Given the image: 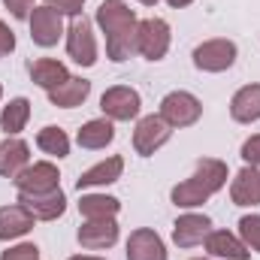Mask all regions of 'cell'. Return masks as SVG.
<instances>
[{
    "mask_svg": "<svg viewBox=\"0 0 260 260\" xmlns=\"http://www.w3.org/2000/svg\"><path fill=\"white\" fill-rule=\"evenodd\" d=\"M79 242H82V248H88V251L112 248V245L118 242V224H115V218L88 221L85 227H79Z\"/></svg>",
    "mask_w": 260,
    "mask_h": 260,
    "instance_id": "12",
    "label": "cell"
},
{
    "mask_svg": "<svg viewBox=\"0 0 260 260\" xmlns=\"http://www.w3.org/2000/svg\"><path fill=\"white\" fill-rule=\"evenodd\" d=\"M67 55L82 67L97 64V43H94V34H91V21L85 15L76 18L67 30Z\"/></svg>",
    "mask_w": 260,
    "mask_h": 260,
    "instance_id": "7",
    "label": "cell"
},
{
    "mask_svg": "<svg viewBox=\"0 0 260 260\" xmlns=\"http://www.w3.org/2000/svg\"><path fill=\"white\" fill-rule=\"evenodd\" d=\"M136 52L148 61H160L170 52V24L164 18H145L136 27Z\"/></svg>",
    "mask_w": 260,
    "mask_h": 260,
    "instance_id": "4",
    "label": "cell"
},
{
    "mask_svg": "<svg viewBox=\"0 0 260 260\" xmlns=\"http://www.w3.org/2000/svg\"><path fill=\"white\" fill-rule=\"evenodd\" d=\"M127 260H167V248L160 236L148 227L133 230L127 239Z\"/></svg>",
    "mask_w": 260,
    "mask_h": 260,
    "instance_id": "14",
    "label": "cell"
},
{
    "mask_svg": "<svg viewBox=\"0 0 260 260\" xmlns=\"http://www.w3.org/2000/svg\"><path fill=\"white\" fill-rule=\"evenodd\" d=\"M170 136H173V127L160 115H145V118H139V124L133 130V148H136V154L151 157L160 145L170 142Z\"/></svg>",
    "mask_w": 260,
    "mask_h": 260,
    "instance_id": "6",
    "label": "cell"
},
{
    "mask_svg": "<svg viewBox=\"0 0 260 260\" xmlns=\"http://www.w3.org/2000/svg\"><path fill=\"white\" fill-rule=\"evenodd\" d=\"M97 24L106 34V52L112 61H127L136 52V12L121 0H103L97 9Z\"/></svg>",
    "mask_w": 260,
    "mask_h": 260,
    "instance_id": "1",
    "label": "cell"
},
{
    "mask_svg": "<svg viewBox=\"0 0 260 260\" xmlns=\"http://www.w3.org/2000/svg\"><path fill=\"white\" fill-rule=\"evenodd\" d=\"M70 260H103V257H88V254H79V257H70Z\"/></svg>",
    "mask_w": 260,
    "mask_h": 260,
    "instance_id": "34",
    "label": "cell"
},
{
    "mask_svg": "<svg viewBox=\"0 0 260 260\" xmlns=\"http://www.w3.org/2000/svg\"><path fill=\"white\" fill-rule=\"evenodd\" d=\"M18 203L37 218V221H55L61 218L67 209V197L61 188L55 191H46V194H18Z\"/></svg>",
    "mask_w": 260,
    "mask_h": 260,
    "instance_id": "11",
    "label": "cell"
},
{
    "mask_svg": "<svg viewBox=\"0 0 260 260\" xmlns=\"http://www.w3.org/2000/svg\"><path fill=\"white\" fill-rule=\"evenodd\" d=\"M27 118H30V103H27L24 97H15V100H9V106L0 112V127H3L6 136H15V133L24 130Z\"/></svg>",
    "mask_w": 260,
    "mask_h": 260,
    "instance_id": "25",
    "label": "cell"
},
{
    "mask_svg": "<svg viewBox=\"0 0 260 260\" xmlns=\"http://www.w3.org/2000/svg\"><path fill=\"white\" fill-rule=\"evenodd\" d=\"M85 0H46V6H52L58 15H79Z\"/></svg>",
    "mask_w": 260,
    "mask_h": 260,
    "instance_id": "30",
    "label": "cell"
},
{
    "mask_svg": "<svg viewBox=\"0 0 260 260\" xmlns=\"http://www.w3.org/2000/svg\"><path fill=\"white\" fill-rule=\"evenodd\" d=\"M230 115L239 124H251L260 121V85H245L233 94L230 100Z\"/></svg>",
    "mask_w": 260,
    "mask_h": 260,
    "instance_id": "18",
    "label": "cell"
},
{
    "mask_svg": "<svg viewBox=\"0 0 260 260\" xmlns=\"http://www.w3.org/2000/svg\"><path fill=\"white\" fill-rule=\"evenodd\" d=\"M37 145L52 157H67L70 154V136L55 124H49V127H43L37 133Z\"/></svg>",
    "mask_w": 260,
    "mask_h": 260,
    "instance_id": "26",
    "label": "cell"
},
{
    "mask_svg": "<svg viewBox=\"0 0 260 260\" xmlns=\"http://www.w3.org/2000/svg\"><path fill=\"white\" fill-rule=\"evenodd\" d=\"M30 164V148L24 139L6 136V142L0 145V176L3 179H15L24 167Z\"/></svg>",
    "mask_w": 260,
    "mask_h": 260,
    "instance_id": "16",
    "label": "cell"
},
{
    "mask_svg": "<svg viewBox=\"0 0 260 260\" xmlns=\"http://www.w3.org/2000/svg\"><path fill=\"white\" fill-rule=\"evenodd\" d=\"M0 260H40V248L30 245V242H24V245H15V248L3 251Z\"/></svg>",
    "mask_w": 260,
    "mask_h": 260,
    "instance_id": "28",
    "label": "cell"
},
{
    "mask_svg": "<svg viewBox=\"0 0 260 260\" xmlns=\"http://www.w3.org/2000/svg\"><path fill=\"white\" fill-rule=\"evenodd\" d=\"M224 185H227V164L215 160V157H203V160H197L194 176L173 188V203L182 206V209L203 206L209 197L218 194Z\"/></svg>",
    "mask_w": 260,
    "mask_h": 260,
    "instance_id": "2",
    "label": "cell"
},
{
    "mask_svg": "<svg viewBox=\"0 0 260 260\" xmlns=\"http://www.w3.org/2000/svg\"><path fill=\"white\" fill-rule=\"evenodd\" d=\"M239 236H242L245 248L260 251V215H245L239 221Z\"/></svg>",
    "mask_w": 260,
    "mask_h": 260,
    "instance_id": "27",
    "label": "cell"
},
{
    "mask_svg": "<svg viewBox=\"0 0 260 260\" xmlns=\"http://www.w3.org/2000/svg\"><path fill=\"white\" fill-rule=\"evenodd\" d=\"M27 70H30V79H34L40 88H46V91H55L58 85H64L67 79H70L67 67L61 64V61H52V58H37Z\"/></svg>",
    "mask_w": 260,
    "mask_h": 260,
    "instance_id": "22",
    "label": "cell"
},
{
    "mask_svg": "<svg viewBox=\"0 0 260 260\" xmlns=\"http://www.w3.org/2000/svg\"><path fill=\"white\" fill-rule=\"evenodd\" d=\"M230 197L236 206H260V170L257 167H245L236 173L233 185H230Z\"/></svg>",
    "mask_w": 260,
    "mask_h": 260,
    "instance_id": "19",
    "label": "cell"
},
{
    "mask_svg": "<svg viewBox=\"0 0 260 260\" xmlns=\"http://www.w3.org/2000/svg\"><path fill=\"white\" fill-rule=\"evenodd\" d=\"M203 115V103L188 91H173L160 100V118L170 127H191Z\"/></svg>",
    "mask_w": 260,
    "mask_h": 260,
    "instance_id": "3",
    "label": "cell"
},
{
    "mask_svg": "<svg viewBox=\"0 0 260 260\" xmlns=\"http://www.w3.org/2000/svg\"><path fill=\"white\" fill-rule=\"evenodd\" d=\"M197 260H203V257H197Z\"/></svg>",
    "mask_w": 260,
    "mask_h": 260,
    "instance_id": "37",
    "label": "cell"
},
{
    "mask_svg": "<svg viewBox=\"0 0 260 260\" xmlns=\"http://www.w3.org/2000/svg\"><path fill=\"white\" fill-rule=\"evenodd\" d=\"M206 251L212 254V257H227V260H248V248H245V242L242 239H236L233 233H227V230H212L209 236H206Z\"/></svg>",
    "mask_w": 260,
    "mask_h": 260,
    "instance_id": "20",
    "label": "cell"
},
{
    "mask_svg": "<svg viewBox=\"0 0 260 260\" xmlns=\"http://www.w3.org/2000/svg\"><path fill=\"white\" fill-rule=\"evenodd\" d=\"M15 188L18 194H46V191H55L61 188V176H58V167L49 164V160H40V164H27L15 179Z\"/></svg>",
    "mask_w": 260,
    "mask_h": 260,
    "instance_id": "5",
    "label": "cell"
},
{
    "mask_svg": "<svg viewBox=\"0 0 260 260\" xmlns=\"http://www.w3.org/2000/svg\"><path fill=\"white\" fill-rule=\"evenodd\" d=\"M88 94H91V82H88V79H76V76H70L64 85H58L55 91H49V100H52V106L76 109V106L85 103Z\"/></svg>",
    "mask_w": 260,
    "mask_h": 260,
    "instance_id": "21",
    "label": "cell"
},
{
    "mask_svg": "<svg viewBox=\"0 0 260 260\" xmlns=\"http://www.w3.org/2000/svg\"><path fill=\"white\" fill-rule=\"evenodd\" d=\"M173 9H182V6H188V3H194V0H167Z\"/></svg>",
    "mask_w": 260,
    "mask_h": 260,
    "instance_id": "33",
    "label": "cell"
},
{
    "mask_svg": "<svg viewBox=\"0 0 260 260\" xmlns=\"http://www.w3.org/2000/svg\"><path fill=\"white\" fill-rule=\"evenodd\" d=\"M112 139H115V127H112L109 118H94V121H88L85 127L76 133V142H79L82 148H91V151L106 148Z\"/></svg>",
    "mask_w": 260,
    "mask_h": 260,
    "instance_id": "23",
    "label": "cell"
},
{
    "mask_svg": "<svg viewBox=\"0 0 260 260\" xmlns=\"http://www.w3.org/2000/svg\"><path fill=\"white\" fill-rule=\"evenodd\" d=\"M209 233H212V221H209L206 215H182V218L173 224V242H176L179 248L203 245Z\"/></svg>",
    "mask_w": 260,
    "mask_h": 260,
    "instance_id": "13",
    "label": "cell"
},
{
    "mask_svg": "<svg viewBox=\"0 0 260 260\" xmlns=\"http://www.w3.org/2000/svg\"><path fill=\"white\" fill-rule=\"evenodd\" d=\"M139 3H142V6H154L157 0H139Z\"/></svg>",
    "mask_w": 260,
    "mask_h": 260,
    "instance_id": "35",
    "label": "cell"
},
{
    "mask_svg": "<svg viewBox=\"0 0 260 260\" xmlns=\"http://www.w3.org/2000/svg\"><path fill=\"white\" fill-rule=\"evenodd\" d=\"M236 61V43L230 40H209L194 49V64L203 73H224Z\"/></svg>",
    "mask_w": 260,
    "mask_h": 260,
    "instance_id": "9",
    "label": "cell"
},
{
    "mask_svg": "<svg viewBox=\"0 0 260 260\" xmlns=\"http://www.w3.org/2000/svg\"><path fill=\"white\" fill-rule=\"evenodd\" d=\"M100 109L106 112L109 121H130V118L139 115L142 100H139V94H136L133 88L115 85V88H109V91L100 97Z\"/></svg>",
    "mask_w": 260,
    "mask_h": 260,
    "instance_id": "8",
    "label": "cell"
},
{
    "mask_svg": "<svg viewBox=\"0 0 260 260\" xmlns=\"http://www.w3.org/2000/svg\"><path fill=\"white\" fill-rule=\"evenodd\" d=\"M121 209V203L115 197L106 194H85L79 200V212L88 218V221H97V218H115Z\"/></svg>",
    "mask_w": 260,
    "mask_h": 260,
    "instance_id": "24",
    "label": "cell"
},
{
    "mask_svg": "<svg viewBox=\"0 0 260 260\" xmlns=\"http://www.w3.org/2000/svg\"><path fill=\"white\" fill-rule=\"evenodd\" d=\"M12 49H15V34H12V30L0 21V58H6Z\"/></svg>",
    "mask_w": 260,
    "mask_h": 260,
    "instance_id": "32",
    "label": "cell"
},
{
    "mask_svg": "<svg viewBox=\"0 0 260 260\" xmlns=\"http://www.w3.org/2000/svg\"><path fill=\"white\" fill-rule=\"evenodd\" d=\"M6 3V9L15 15V18H30V12H34V0H3Z\"/></svg>",
    "mask_w": 260,
    "mask_h": 260,
    "instance_id": "31",
    "label": "cell"
},
{
    "mask_svg": "<svg viewBox=\"0 0 260 260\" xmlns=\"http://www.w3.org/2000/svg\"><path fill=\"white\" fill-rule=\"evenodd\" d=\"M242 160H245L248 167H260V133L251 136V139H245V145H242Z\"/></svg>",
    "mask_w": 260,
    "mask_h": 260,
    "instance_id": "29",
    "label": "cell"
},
{
    "mask_svg": "<svg viewBox=\"0 0 260 260\" xmlns=\"http://www.w3.org/2000/svg\"><path fill=\"white\" fill-rule=\"evenodd\" d=\"M0 94H3V88H0Z\"/></svg>",
    "mask_w": 260,
    "mask_h": 260,
    "instance_id": "36",
    "label": "cell"
},
{
    "mask_svg": "<svg viewBox=\"0 0 260 260\" xmlns=\"http://www.w3.org/2000/svg\"><path fill=\"white\" fill-rule=\"evenodd\" d=\"M121 170H124V160H121L118 154H112V157L100 160L97 167L85 170V173L76 179V188L85 191V188H97V185H112V182L121 179Z\"/></svg>",
    "mask_w": 260,
    "mask_h": 260,
    "instance_id": "17",
    "label": "cell"
},
{
    "mask_svg": "<svg viewBox=\"0 0 260 260\" xmlns=\"http://www.w3.org/2000/svg\"><path fill=\"white\" fill-rule=\"evenodd\" d=\"M34 221H37V218H34L21 203L3 206V209H0V242H9V239H18V236L30 233V230H34Z\"/></svg>",
    "mask_w": 260,
    "mask_h": 260,
    "instance_id": "15",
    "label": "cell"
},
{
    "mask_svg": "<svg viewBox=\"0 0 260 260\" xmlns=\"http://www.w3.org/2000/svg\"><path fill=\"white\" fill-rule=\"evenodd\" d=\"M64 37V24H61V15L52 9V6H40L30 12V40L43 49H52L58 46V40Z\"/></svg>",
    "mask_w": 260,
    "mask_h": 260,
    "instance_id": "10",
    "label": "cell"
}]
</instances>
